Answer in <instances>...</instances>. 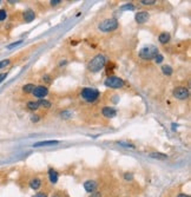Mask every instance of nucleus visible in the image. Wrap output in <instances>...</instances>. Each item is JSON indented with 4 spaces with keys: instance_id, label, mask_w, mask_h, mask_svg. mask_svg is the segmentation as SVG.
Returning <instances> with one entry per match:
<instances>
[{
    "instance_id": "27",
    "label": "nucleus",
    "mask_w": 191,
    "mask_h": 197,
    "mask_svg": "<svg viewBox=\"0 0 191 197\" xmlns=\"http://www.w3.org/2000/svg\"><path fill=\"white\" fill-rule=\"evenodd\" d=\"M21 43H22V40H18V42H16V43L10 44V45L7 46V48H8V50H11V48H13V47H16V46H18V45H20Z\"/></svg>"
},
{
    "instance_id": "1",
    "label": "nucleus",
    "mask_w": 191,
    "mask_h": 197,
    "mask_svg": "<svg viewBox=\"0 0 191 197\" xmlns=\"http://www.w3.org/2000/svg\"><path fill=\"white\" fill-rule=\"evenodd\" d=\"M106 64V57L104 54H97L91 59V62L87 65V69L91 72H99L101 69H104Z\"/></svg>"
},
{
    "instance_id": "25",
    "label": "nucleus",
    "mask_w": 191,
    "mask_h": 197,
    "mask_svg": "<svg viewBox=\"0 0 191 197\" xmlns=\"http://www.w3.org/2000/svg\"><path fill=\"white\" fill-rule=\"evenodd\" d=\"M6 16H7V13H6V10H0V22L5 20V19H6Z\"/></svg>"
},
{
    "instance_id": "26",
    "label": "nucleus",
    "mask_w": 191,
    "mask_h": 197,
    "mask_svg": "<svg viewBox=\"0 0 191 197\" xmlns=\"http://www.w3.org/2000/svg\"><path fill=\"white\" fill-rule=\"evenodd\" d=\"M124 178H125V181H132L133 180V175L131 174V172H126L125 175H124Z\"/></svg>"
},
{
    "instance_id": "34",
    "label": "nucleus",
    "mask_w": 191,
    "mask_h": 197,
    "mask_svg": "<svg viewBox=\"0 0 191 197\" xmlns=\"http://www.w3.org/2000/svg\"><path fill=\"white\" fill-rule=\"evenodd\" d=\"M177 197H190V196L186 195V194H179V195H177Z\"/></svg>"
},
{
    "instance_id": "15",
    "label": "nucleus",
    "mask_w": 191,
    "mask_h": 197,
    "mask_svg": "<svg viewBox=\"0 0 191 197\" xmlns=\"http://www.w3.org/2000/svg\"><path fill=\"white\" fill-rule=\"evenodd\" d=\"M170 33L168 32H163V33H160L159 34V37H158V40H159V43L160 44H166V43H169L170 42Z\"/></svg>"
},
{
    "instance_id": "28",
    "label": "nucleus",
    "mask_w": 191,
    "mask_h": 197,
    "mask_svg": "<svg viewBox=\"0 0 191 197\" xmlns=\"http://www.w3.org/2000/svg\"><path fill=\"white\" fill-rule=\"evenodd\" d=\"M122 10H135V6L131 4H126V5L122 6Z\"/></svg>"
},
{
    "instance_id": "10",
    "label": "nucleus",
    "mask_w": 191,
    "mask_h": 197,
    "mask_svg": "<svg viewBox=\"0 0 191 197\" xmlns=\"http://www.w3.org/2000/svg\"><path fill=\"white\" fill-rule=\"evenodd\" d=\"M97 182L96 181H92V180H89V181H86L84 183V189L86 190L87 192H93L96 191V189H97Z\"/></svg>"
},
{
    "instance_id": "11",
    "label": "nucleus",
    "mask_w": 191,
    "mask_h": 197,
    "mask_svg": "<svg viewBox=\"0 0 191 197\" xmlns=\"http://www.w3.org/2000/svg\"><path fill=\"white\" fill-rule=\"evenodd\" d=\"M22 17H24V20H25L26 22H31L34 20V18H36V13H34L33 10H26V11L24 12Z\"/></svg>"
},
{
    "instance_id": "13",
    "label": "nucleus",
    "mask_w": 191,
    "mask_h": 197,
    "mask_svg": "<svg viewBox=\"0 0 191 197\" xmlns=\"http://www.w3.org/2000/svg\"><path fill=\"white\" fill-rule=\"evenodd\" d=\"M58 172L54 170V169H50L48 170V180L52 184H56L58 182Z\"/></svg>"
},
{
    "instance_id": "2",
    "label": "nucleus",
    "mask_w": 191,
    "mask_h": 197,
    "mask_svg": "<svg viewBox=\"0 0 191 197\" xmlns=\"http://www.w3.org/2000/svg\"><path fill=\"white\" fill-rule=\"evenodd\" d=\"M100 92L97 90L96 87H85L81 90L80 96L84 99L85 101H89V103H93L99 98Z\"/></svg>"
},
{
    "instance_id": "30",
    "label": "nucleus",
    "mask_w": 191,
    "mask_h": 197,
    "mask_svg": "<svg viewBox=\"0 0 191 197\" xmlns=\"http://www.w3.org/2000/svg\"><path fill=\"white\" fill-rule=\"evenodd\" d=\"M32 197H47V195L44 194V192H38V194H36L34 196H32Z\"/></svg>"
},
{
    "instance_id": "29",
    "label": "nucleus",
    "mask_w": 191,
    "mask_h": 197,
    "mask_svg": "<svg viewBox=\"0 0 191 197\" xmlns=\"http://www.w3.org/2000/svg\"><path fill=\"white\" fill-rule=\"evenodd\" d=\"M89 197H101V194L100 191H93L91 192V195Z\"/></svg>"
},
{
    "instance_id": "7",
    "label": "nucleus",
    "mask_w": 191,
    "mask_h": 197,
    "mask_svg": "<svg viewBox=\"0 0 191 197\" xmlns=\"http://www.w3.org/2000/svg\"><path fill=\"white\" fill-rule=\"evenodd\" d=\"M32 93H33V95H34V97H36V98H38V99H44V97L47 96L48 89L46 87V86H44V85L36 86Z\"/></svg>"
},
{
    "instance_id": "24",
    "label": "nucleus",
    "mask_w": 191,
    "mask_h": 197,
    "mask_svg": "<svg viewBox=\"0 0 191 197\" xmlns=\"http://www.w3.org/2000/svg\"><path fill=\"white\" fill-rule=\"evenodd\" d=\"M118 144H119V145H122V146H125V148H135V145H133V144H130V143H127V142H122V140H120V142H118Z\"/></svg>"
},
{
    "instance_id": "3",
    "label": "nucleus",
    "mask_w": 191,
    "mask_h": 197,
    "mask_svg": "<svg viewBox=\"0 0 191 197\" xmlns=\"http://www.w3.org/2000/svg\"><path fill=\"white\" fill-rule=\"evenodd\" d=\"M158 48L154 46V45H148L143 47L139 51V57L144 60H150V59H154L157 54H158Z\"/></svg>"
},
{
    "instance_id": "14",
    "label": "nucleus",
    "mask_w": 191,
    "mask_h": 197,
    "mask_svg": "<svg viewBox=\"0 0 191 197\" xmlns=\"http://www.w3.org/2000/svg\"><path fill=\"white\" fill-rule=\"evenodd\" d=\"M30 186H31V189H33V190H38V189L42 186V180L38 178V177L31 178V181H30Z\"/></svg>"
},
{
    "instance_id": "16",
    "label": "nucleus",
    "mask_w": 191,
    "mask_h": 197,
    "mask_svg": "<svg viewBox=\"0 0 191 197\" xmlns=\"http://www.w3.org/2000/svg\"><path fill=\"white\" fill-rule=\"evenodd\" d=\"M38 105H39V107H44V109H50V107L52 106L51 101H46V99H39Z\"/></svg>"
},
{
    "instance_id": "5",
    "label": "nucleus",
    "mask_w": 191,
    "mask_h": 197,
    "mask_svg": "<svg viewBox=\"0 0 191 197\" xmlns=\"http://www.w3.org/2000/svg\"><path fill=\"white\" fill-rule=\"evenodd\" d=\"M104 84L106 87H110V89H122L125 85V81L117 76H110L105 79Z\"/></svg>"
},
{
    "instance_id": "22",
    "label": "nucleus",
    "mask_w": 191,
    "mask_h": 197,
    "mask_svg": "<svg viewBox=\"0 0 191 197\" xmlns=\"http://www.w3.org/2000/svg\"><path fill=\"white\" fill-rule=\"evenodd\" d=\"M11 63V60L10 59H4V60H1L0 62V70L1 69H5L6 66H8Z\"/></svg>"
},
{
    "instance_id": "17",
    "label": "nucleus",
    "mask_w": 191,
    "mask_h": 197,
    "mask_svg": "<svg viewBox=\"0 0 191 197\" xmlns=\"http://www.w3.org/2000/svg\"><path fill=\"white\" fill-rule=\"evenodd\" d=\"M150 157L152 158H156V160H166L168 156L165 154H160V152H151L150 154Z\"/></svg>"
},
{
    "instance_id": "6",
    "label": "nucleus",
    "mask_w": 191,
    "mask_h": 197,
    "mask_svg": "<svg viewBox=\"0 0 191 197\" xmlns=\"http://www.w3.org/2000/svg\"><path fill=\"white\" fill-rule=\"evenodd\" d=\"M174 96L177 99H180V101L188 99L189 98V90L185 86H178V87H176L174 90Z\"/></svg>"
},
{
    "instance_id": "12",
    "label": "nucleus",
    "mask_w": 191,
    "mask_h": 197,
    "mask_svg": "<svg viewBox=\"0 0 191 197\" xmlns=\"http://www.w3.org/2000/svg\"><path fill=\"white\" fill-rule=\"evenodd\" d=\"M60 142L59 140H42V142H38V143H34L33 146L34 148H38V146H48V145H57Z\"/></svg>"
},
{
    "instance_id": "9",
    "label": "nucleus",
    "mask_w": 191,
    "mask_h": 197,
    "mask_svg": "<svg viewBox=\"0 0 191 197\" xmlns=\"http://www.w3.org/2000/svg\"><path fill=\"white\" fill-rule=\"evenodd\" d=\"M101 113H103V116L106 117V118H113V117H116L117 116V111L113 109V107H110V106L103 107Z\"/></svg>"
},
{
    "instance_id": "32",
    "label": "nucleus",
    "mask_w": 191,
    "mask_h": 197,
    "mask_svg": "<svg viewBox=\"0 0 191 197\" xmlns=\"http://www.w3.org/2000/svg\"><path fill=\"white\" fill-rule=\"evenodd\" d=\"M6 77H7V72H5V73H1V75H0V83H1V81H4Z\"/></svg>"
},
{
    "instance_id": "31",
    "label": "nucleus",
    "mask_w": 191,
    "mask_h": 197,
    "mask_svg": "<svg viewBox=\"0 0 191 197\" xmlns=\"http://www.w3.org/2000/svg\"><path fill=\"white\" fill-rule=\"evenodd\" d=\"M60 2H61V0H51V5H52V6L59 5Z\"/></svg>"
},
{
    "instance_id": "8",
    "label": "nucleus",
    "mask_w": 191,
    "mask_h": 197,
    "mask_svg": "<svg viewBox=\"0 0 191 197\" xmlns=\"http://www.w3.org/2000/svg\"><path fill=\"white\" fill-rule=\"evenodd\" d=\"M135 18H136V22H137V24L142 25V24H145V22L150 19V14H149V12H146V11H140L136 14Z\"/></svg>"
},
{
    "instance_id": "20",
    "label": "nucleus",
    "mask_w": 191,
    "mask_h": 197,
    "mask_svg": "<svg viewBox=\"0 0 191 197\" xmlns=\"http://www.w3.org/2000/svg\"><path fill=\"white\" fill-rule=\"evenodd\" d=\"M27 107L30 109V110H37V109H39V105H38V101H28L27 103Z\"/></svg>"
},
{
    "instance_id": "23",
    "label": "nucleus",
    "mask_w": 191,
    "mask_h": 197,
    "mask_svg": "<svg viewBox=\"0 0 191 197\" xmlns=\"http://www.w3.org/2000/svg\"><path fill=\"white\" fill-rule=\"evenodd\" d=\"M154 62H156L157 64H160V63H162V62L164 60V57H163V54L158 53L157 56H156V57H154Z\"/></svg>"
},
{
    "instance_id": "19",
    "label": "nucleus",
    "mask_w": 191,
    "mask_h": 197,
    "mask_svg": "<svg viewBox=\"0 0 191 197\" xmlns=\"http://www.w3.org/2000/svg\"><path fill=\"white\" fill-rule=\"evenodd\" d=\"M34 84H26V85L22 86V91L25 92V93H31V92H33V90H34Z\"/></svg>"
},
{
    "instance_id": "18",
    "label": "nucleus",
    "mask_w": 191,
    "mask_h": 197,
    "mask_svg": "<svg viewBox=\"0 0 191 197\" xmlns=\"http://www.w3.org/2000/svg\"><path fill=\"white\" fill-rule=\"evenodd\" d=\"M162 72H163L165 76H171L172 72H174V70H172V67L169 66V65H164V66H162Z\"/></svg>"
},
{
    "instance_id": "33",
    "label": "nucleus",
    "mask_w": 191,
    "mask_h": 197,
    "mask_svg": "<svg viewBox=\"0 0 191 197\" xmlns=\"http://www.w3.org/2000/svg\"><path fill=\"white\" fill-rule=\"evenodd\" d=\"M31 121L32 122H38L39 121V117H38V115H34V116H32V118H31Z\"/></svg>"
},
{
    "instance_id": "21",
    "label": "nucleus",
    "mask_w": 191,
    "mask_h": 197,
    "mask_svg": "<svg viewBox=\"0 0 191 197\" xmlns=\"http://www.w3.org/2000/svg\"><path fill=\"white\" fill-rule=\"evenodd\" d=\"M139 2L144 6H151V5H154V4H156L157 1H156V0H140Z\"/></svg>"
},
{
    "instance_id": "4",
    "label": "nucleus",
    "mask_w": 191,
    "mask_h": 197,
    "mask_svg": "<svg viewBox=\"0 0 191 197\" xmlns=\"http://www.w3.org/2000/svg\"><path fill=\"white\" fill-rule=\"evenodd\" d=\"M98 28L100 30L101 32H112L118 28V22L113 18L110 19H105L98 25Z\"/></svg>"
},
{
    "instance_id": "35",
    "label": "nucleus",
    "mask_w": 191,
    "mask_h": 197,
    "mask_svg": "<svg viewBox=\"0 0 191 197\" xmlns=\"http://www.w3.org/2000/svg\"><path fill=\"white\" fill-rule=\"evenodd\" d=\"M0 2H1V1H0Z\"/></svg>"
}]
</instances>
